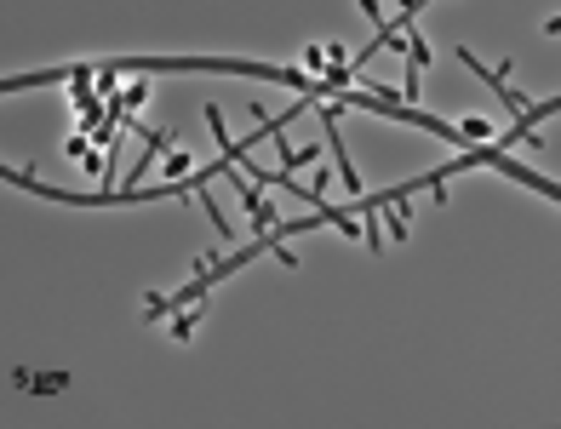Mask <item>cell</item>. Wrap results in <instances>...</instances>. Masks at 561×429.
Instances as JSON below:
<instances>
[{"label":"cell","instance_id":"1","mask_svg":"<svg viewBox=\"0 0 561 429\" xmlns=\"http://www.w3.org/2000/svg\"><path fill=\"white\" fill-rule=\"evenodd\" d=\"M35 395H52V389H69V372H40L35 384H29Z\"/></svg>","mask_w":561,"mask_h":429},{"label":"cell","instance_id":"5","mask_svg":"<svg viewBox=\"0 0 561 429\" xmlns=\"http://www.w3.org/2000/svg\"><path fill=\"white\" fill-rule=\"evenodd\" d=\"M195 321H201L195 309H178V321H172V332H178V338H189V332H195Z\"/></svg>","mask_w":561,"mask_h":429},{"label":"cell","instance_id":"7","mask_svg":"<svg viewBox=\"0 0 561 429\" xmlns=\"http://www.w3.org/2000/svg\"><path fill=\"white\" fill-rule=\"evenodd\" d=\"M361 12H366V18H373V23L384 29V6H378V0H361Z\"/></svg>","mask_w":561,"mask_h":429},{"label":"cell","instance_id":"2","mask_svg":"<svg viewBox=\"0 0 561 429\" xmlns=\"http://www.w3.org/2000/svg\"><path fill=\"white\" fill-rule=\"evenodd\" d=\"M327 63H332V57H327V46H310V52H303V69H310V75H321Z\"/></svg>","mask_w":561,"mask_h":429},{"label":"cell","instance_id":"4","mask_svg":"<svg viewBox=\"0 0 561 429\" xmlns=\"http://www.w3.org/2000/svg\"><path fill=\"white\" fill-rule=\"evenodd\" d=\"M166 172H172V178H189L195 166H189V155H184V149H172V155H166Z\"/></svg>","mask_w":561,"mask_h":429},{"label":"cell","instance_id":"6","mask_svg":"<svg viewBox=\"0 0 561 429\" xmlns=\"http://www.w3.org/2000/svg\"><path fill=\"white\" fill-rule=\"evenodd\" d=\"M143 98H149V81H132V86H126V109H138Z\"/></svg>","mask_w":561,"mask_h":429},{"label":"cell","instance_id":"3","mask_svg":"<svg viewBox=\"0 0 561 429\" xmlns=\"http://www.w3.org/2000/svg\"><path fill=\"white\" fill-rule=\"evenodd\" d=\"M458 132H464V143H470V149H475V138H493V126H487V120H464Z\"/></svg>","mask_w":561,"mask_h":429}]
</instances>
